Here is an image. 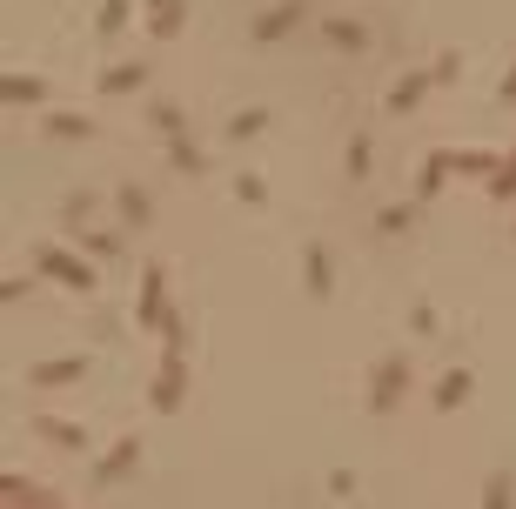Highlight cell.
I'll use <instances>...</instances> for the list:
<instances>
[{"label":"cell","instance_id":"cell-1","mask_svg":"<svg viewBox=\"0 0 516 509\" xmlns=\"http://www.w3.org/2000/svg\"><path fill=\"white\" fill-rule=\"evenodd\" d=\"M409 382H416V376H409V362H403V355H382V362H376V376H369V396H362V402H369V416H389V409H396V402L409 396Z\"/></svg>","mask_w":516,"mask_h":509},{"label":"cell","instance_id":"cell-2","mask_svg":"<svg viewBox=\"0 0 516 509\" xmlns=\"http://www.w3.org/2000/svg\"><path fill=\"white\" fill-rule=\"evenodd\" d=\"M181 396H188V362H181V349H168V362L155 369V389H148V402H155V416H175Z\"/></svg>","mask_w":516,"mask_h":509},{"label":"cell","instance_id":"cell-3","mask_svg":"<svg viewBox=\"0 0 516 509\" xmlns=\"http://www.w3.org/2000/svg\"><path fill=\"white\" fill-rule=\"evenodd\" d=\"M135 322L141 329H175V309H168V275L161 268H148V282H141V302H135Z\"/></svg>","mask_w":516,"mask_h":509},{"label":"cell","instance_id":"cell-4","mask_svg":"<svg viewBox=\"0 0 516 509\" xmlns=\"http://www.w3.org/2000/svg\"><path fill=\"white\" fill-rule=\"evenodd\" d=\"M34 268H41L47 282H61V288H81V295L94 288V268L81 262V255H68V248H41V255H34Z\"/></svg>","mask_w":516,"mask_h":509},{"label":"cell","instance_id":"cell-5","mask_svg":"<svg viewBox=\"0 0 516 509\" xmlns=\"http://www.w3.org/2000/svg\"><path fill=\"white\" fill-rule=\"evenodd\" d=\"M141 463V436H121V443L108 449V456H101V463H94V489H108V483H121V476H128V469Z\"/></svg>","mask_w":516,"mask_h":509},{"label":"cell","instance_id":"cell-6","mask_svg":"<svg viewBox=\"0 0 516 509\" xmlns=\"http://www.w3.org/2000/svg\"><path fill=\"white\" fill-rule=\"evenodd\" d=\"M429 88H436V67H429V74H423V67H416V74H403V81L389 88V114H416Z\"/></svg>","mask_w":516,"mask_h":509},{"label":"cell","instance_id":"cell-7","mask_svg":"<svg viewBox=\"0 0 516 509\" xmlns=\"http://www.w3.org/2000/svg\"><path fill=\"white\" fill-rule=\"evenodd\" d=\"M88 376V355H54V362H34V382L41 389H68V382Z\"/></svg>","mask_w":516,"mask_h":509},{"label":"cell","instance_id":"cell-8","mask_svg":"<svg viewBox=\"0 0 516 509\" xmlns=\"http://www.w3.org/2000/svg\"><path fill=\"white\" fill-rule=\"evenodd\" d=\"M302 14H309V0H282V7H269V14L255 21V41H282L289 27H302Z\"/></svg>","mask_w":516,"mask_h":509},{"label":"cell","instance_id":"cell-9","mask_svg":"<svg viewBox=\"0 0 516 509\" xmlns=\"http://www.w3.org/2000/svg\"><path fill=\"white\" fill-rule=\"evenodd\" d=\"M114 208H121V222H128V228H148V222H155V201H148V188H135V181H121Z\"/></svg>","mask_w":516,"mask_h":509},{"label":"cell","instance_id":"cell-10","mask_svg":"<svg viewBox=\"0 0 516 509\" xmlns=\"http://www.w3.org/2000/svg\"><path fill=\"white\" fill-rule=\"evenodd\" d=\"M476 382H470V369H443V382H436V409H463V396H470Z\"/></svg>","mask_w":516,"mask_h":509},{"label":"cell","instance_id":"cell-11","mask_svg":"<svg viewBox=\"0 0 516 509\" xmlns=\"http://www.w3.org/2000/svg\"><path fill=\"white\" fill-rule=\"evenodd\" d=\"M322 41H329V47H349V54H362V47H369V27H362V21H322Z\"/></svg>","mask_w":516,"mask_h":509},{"label":"cell","instance_id":"cell-12","mask_svg":"<svg viewBox=\"0 0 516 509\" xmlns=\"http://www.w3.org/2000/svg\"><path fill=\"white\" fill-rule=\"evenodd\" d=\"M483 509H516V476L510 469H490V476H483Z\"/></svg>","mask_w":516,"mask_h":509},{"label":"cell","instance_id":"cell-13","mask_svg":"<svg viewBox=\"0 0 516 509\" xmlns=\"http://www.w3.org/2000/svg\"><path fill=\"white\" fill-rule=\"evenodd\" d=\"M175 27H181V0H148V34H155V41H168Z\"/></svg>","mask_w":516,"mask_h":509},{"label":"cell","instance_id":"cell-14","mask_svg":"<svg viewBox=\"0 0 516 509\" xmlns=\"http://www.w3.org/2000/svg\"><path fill=\"white\" fill-rule=\"evenodd\" d=\"M302 268H309V295H329V288H336V275H329V248H309Z\"/></svg>","mask_w":516,"mask_h":509},{"label":"cell","instance_id":"cell-15","mask_svg":"<svg viewBox=\"0 0 516 509\" xmlns=\"http://www.w3.org/2000/svg\"><path fill=\"white\" fill-rule=\"evenodd\" d=\"M34 429H41L47 443H61V449H81V443H88V436H81L74 422H61V416H41V422H34Z\"/></svg>","mask_w":516,"mask_h":509},{"label":"cell","instance_id":"cell-16","mask_svg":"<svg viewBox=\"0 0 516 509\" xmlns=\"http://www.w3.org/2000/svg\"><path fill=\"white\" fill-rule=\"evenodd\" d=\"M141 81H148V61H128V67H114V74L101 81V88H108V94H135Z\"/></svg>","mask_w":516,"mask_h":509},{"label":"cell","instance_id":"cell-17","mask_svg":"<svg viewBox=\"0 0 516 509\" xmlns=\"http://www.w3.org/2000/svg\"><path fill=\"white\" fill-rule=\"evenodd\" d=\"M7 101H21V108L27 101H47V81L41 74H7Z\"/></svg>","mask_w":516,"mask_h":509},{"label":"cell","instance_id":"cell-18","mask_svg":"<svg viewBox=\"0 0 516 509\" xmlns=\"http://www.w3.org/2000/svg\"><path fill=\"white\" fill-rule=\"evenodd\" d=\"M168 155H175V168H181V175H202V168H208V161L195 155V141H188V134H175V141H168Z\"/></svg>","mask_w":516,"mask_h":509},{"label":"cell","instance_id":"cell-19","mask_svg":"<svg viewBox=\"0 0 516 509\" xmlns=\"http://www.w3.org/2000/svg\"><path fill=\"white\" fill-rule=\"evenodd\" d=\"M409 222H416V201H396V208H382V215H376V228H382V235H403Z\"/></svg>","mask_w":516,"mask_h":509},{"label":"cell","instance_id":"cell-20","mask_svg":"<svg viewBox=\"0 0 516 509\" xmlns=\"http://www.w3.org/2000/svg\"><path fill=\"white\" fill-rule=\"evenodd\" d=\"M101 41H108V34H121V27H128V0H108V7H101Z\"/></svg>","mask_w":516,"mask_h":509},{"label":"cell","instance_id":"cell-21","mask_svg":"<svg viewBox=\"0 0 516 509\" xmlns=\"http://www.w3.org/2000/svg\"><path fill=\"white\" fill-rule=\"evenodd\" d=\"M269 128V114L262 108H248V114H235V121H228V134H235V141H248V134H262Z\"/></svg>","mask_w":516,"mask_h":509},{"label":"cell","instance_id":"cell-22","mask_svg":"<svg viewBox=\"0 0 516 509\" xmlns=\"http://www.w3.org/2000/svg\"><path fill=\"white\" fill-rule=\"evenodd\" d=\"M47 128L61 134V141H81V134H94V121H81V114H54Z\"/></svg>","mask_w":516,"mask_h":509},{"label":"cell","instance_id":"cell-23","mask_svg":"<svg viewBox=\"0 0 516 509\" xmlns=\"http://www.w3.org/2000/svg\"><path fill=\"white\" fill-rule=\"evenodd\" d=\"M148 114H155V128L168 134V141H175V134H181V108H175V101H155V108H148Z\"/></svg>","mask_w":516,"mask_h":509},{"label":"cell","instance_id":"cell-24","mask_svg":"<svg viewBox=\"0 0 516 509\" xmlns=\"http://www.w3.org/2000/svg\"><path fill=\"white\" fill-rule=\"evenodd\" d=\"M235 195H242V201H255V208H262V201H269V181H262V175H242V181H235Z\"/></svg>","mask_w":516,"mask_h":509},{"label":"cell","instance_id":"cell-25","mask_svg":"<svg viewBox=\"0 0 516 509\" xmlns=\"http://www.w3.org/2000/svg\"><path fill=\"white\" fill-rule=\"evenodd\" d=\"M349 175H369V134L349 141Z\"/></svg>","mask_w":516,"mask_h":509},{"label":"cell","instance_id":"cell-26","mask_svg":"<svg viewBox=\"0 0 516 509\" xmlns=\"http://www.w3.org/2000/svg\"><path fill=\"white\" fill-rule=\"evenodd\" d=\"M409 322H416V335H436V309H429V302H416V315H409Z\"/></svg>","mask_w":516,"mask_h":509},{"label":"cell","instance_id":"cell-27","mask_svg":"<svg viewBox=\"0 0 516 509\" xmlns=\"http://www.w3.org/2000/svg\"><path fill=\"white\" fill-rule=\"evenodd\" d=\"M496 101H503V108H510V101H516V67H510V74H503V88H496Z\"/></svg>","mask_w":516,"mask_h":509}]
</instances>
